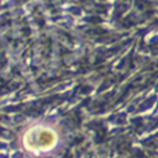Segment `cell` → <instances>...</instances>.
<instances>
[{
  "mask_svg": "<svg viewBox=\"0 0 158 158\" xmlns=\"http://www.w3.org/2000/svg\"><path fill=\"white\" fill-rule=\"evenodd\" d=\"M62 146L63 133L49 120H40L30 123L22 130L19 137V147L28 158L52 157Z\"/></svg>",
  "mask_w": 158,
  "mask_h": 158,
  "instance_id": "6da1fadb",
  "label": "cell"
}]
</instances>
